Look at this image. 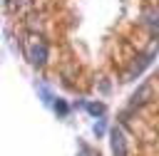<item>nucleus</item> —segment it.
<instances>
[{
	"label": "nucleus",
	"instance_id": "f257e3e1",
	"mask_svg": "<svg viewBox=\"0 0 159 156\" xmlns=\"http://www.w3.org/2000/svg\"><path fill=\"white\" fill-rule=\"evenodd\" d=\"M25 57H27V62H30L32 67H37V69L47 64L50 47H47V42L42 40L40 32H30V35H27V40H25Z\"/></svg>",
	"mask_w": 159,
	"mask_h": 156
},
{
	"label": "nucleus",
	"instance_id": "f03ea898",
	"mask_svg": "<svg viewBox=\"0 0 159 156\" xmlns=\"http://www.w3.org/2000/svg\"><path fill=\"white\" fill-rule=\"evenodd\" d=\"M152 99H154V87L147 82V84H142V87L134 89V94H132V99H129V106H132V109H142V106H147Z\"/></svg>",
	"mask_w": 159,
	"mask_h": 156
},
{
	"label": "nucleus",
	"instance_id": "7ed1b4c3",
	"mask_svg": "<svg viewBox=\"0 0 159 156\" xmlns=\"http://www.w3.org/2000/svg\"><path fill=\"white\" fill-rule=\"evenodd\" d=\"M109 144H112V154L114 156H127V139H124V131L119 126H114L109 131Z\"/></svg>",
	"mask_w": 159,
	"mask_h": 156
},
{
	"label": "nucleus",
	"instance_id": "20e7f679",
	"mask_svg": "<svg viewBox=\"0 0 159 156\" xmlns=\"http://www.w3.org/2000/svg\"><path fill=\"white\" fill-rule=\"evenodd\" d=\"M149 62H152V57H149L147 52H144V54H139V57H137V59H134V62L129 64V69L124 72V79H122V82H132L134 77H139V74L144 72V67H147Z\"/></svg>",
	"mask_w": 159,
	"mask_h": 156
},
{
	"label": "nucleus",
	"instance_id": "39448f33",
	"mask_svg": "<svg viewBox=\"0 0 159 156\" xmlns=\"http://www.w3.org/2000/svg\"><path fill=\"white\" fill-rule=\"evenodd\" d=\"M142 25H144L147 30L157 32V30H159V10H154V7L144 10V12H142Z\"/></svg>",
	"mask_w": 159,
	"mask_h": 156
},
{
	"label": "nucleus",
	"instance_id": "423d86ee",
	"mask_svg": "<svg viewBox=\"0 0 159 156\" xmlns=\"http://www.w3.org/2000/svg\"><path fill=\"white\" fill-rule=\"evenodd\" d=\"M84 109H87L92 116H102V114L107 111V106H104L102 102H89V104H84Z\"/></svg>",
	"mask_w": 159,
	"mask_h": 156
},
{
	"label": "nucleus",
	"instance_id": "0eeeda50",
	"mask_svg": "<svg viewBox=\"0 0 159 156\" xmlns=\"http://www.w3.org/2000/svg\"><path fill=\"white\" fill-rule=\"evenodd\" d=\"M52 106H55V111H57L60 116H67V111H70V106H67V102H62V99H57V102H52Z\"/></svg>",
	"mask_w": 159,
	"mask_h": 156
},
{
	"label": "nucleus",
	"instance_id": "6e6552de",
	"mask_svg": "<svg viewBox=\"0 0 159 156\" xmlns=\"http://www.w3.org/2000/svg\"><path fill=\"white\" fill-rule=\"evenodd\" d=\"M94 134H97V136H99V134H104V121H102V119H97V121H94Z\"/></svg>",
	"mask_w": 159,
	"mask_h": 156
},
{
	"label": "nucleus",
	"instance_id": "1a4fd4ad",
	"mask_svg": "<svg viewBox=\"0 0 159 156\" xmlns=\"http://www.w3.org/2000/svg\"><path fill=\"white\" fill-rule=\"evenodd\" d=\"M77 156H97V154H94V151H92V149H89V146H82V149H80V154H77Z\"/></svg>",
	"mask_w": 159,
	"mask_h": 156
},
{
	"label": "nucleus",
	"instance_id": "9d476101",
	"mask_svg": "<svg viewBox=\"0 0 159 156\" xmlns=\"http://www.w3.org/2000/svg\"><path fill=\"white\" fill-rule=\"evenodd\" d=\"M99 89L107 94V92H109V82H107V79H102V82H99Z\"/></svg>",
	"mask_w": 159,
	"mask_h": 156
}]
</instances>
